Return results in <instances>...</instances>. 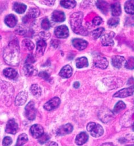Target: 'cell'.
<instances>
[{
    "mask_svg": "<svg viewBox=\"0 0 134 146\" xmlns=\"http://www.w3.org/2000/svg\"><path fill=\"white\" fill-rule=\"evenodd\" d=\"M20 48L17 41H12L4 51V59L7 63L16 66L19 63Z\"/></svg>",
    "mask_w": 134,
    "mask_h": 146,
    "instance_id": "obj_1",
    "label": "cell"
},
{
    "mask_svg": "<svg viewBox=\"0 0 134 146\" xmlns=\"http://www.w3.org/2000/svg\"><path fill=\"white\" fill-rule=\"evenodd\" d=\"M83 14L81 12L73 13L70 17V23L72 30L76 33L87 35H88L87 31L82 26V21Z\"/></svg>",
    "mask_w": 134,
    "mask_h": 146,
    "instance_id": "obj_2",
    "label": "cell"
},
{
    "mask_svg": "<svg viewBox=\"0 0 134 146\" xmlns=\"http://www.w3.org/2000/svg\"><path fill=\"white\" fill-rule=\"evenodd\" d=\"M14 94L13 87L5 81H0V95L5 101H9Z\"/></svg>",
    "mask_w": 134,
    "mask_h": 146,
    "instance_id": "obj_3",
    "label": "cell"
},
{
    "mask_svg": "<svg viewBox=\"0 0 134 146\" xmlns=\"http://www.w3.org/2000/svg\"><path fill=\"white\" fill-rule=\"evenodd\" d=\"M87 129L90 133L91 136L94 137H99L101 136L104 133V130L102 125L93 122L88 124Z\"/></svg>",
    "mask_w": 134,
    "mask_h": 146,
    "instance_id": "obj_4",
    "label": "cell"
},
{
    "mask_svg": "<svg viewBox=\"0 0 134 146\" xmlns=\"http://www.w3.org/2000/svg\"><path fill=\"white\" fill-rule=\"evenodd\" d=\"M25 115L26 117L29 120H35L36 116V109L35 104L33 101H30L25 108Z\"/></svg>",
    "mask_w": 134,
    "mask_h": 146,
    "instance_id": "obj_5",
    "label": "cell"
},
{
    "mask_svg": "<svg viewBox=\"0 0 134 146\" xmlns=\"http://www.w3.org/2000/svg\"><path fill=\"white\" fill-rule=\"evenodd\" d=\"M69 29L66 25H62L57 27L55 30V34L58 38L65 39L69 36Z\"/></svg>",
    "mask_w": 134,
    "mask_h": 146,
    "instance_id": "obj_6",
    "label": "cell"
},
{
    "mask_svg": "<svg viewBox=\"0 0 134 146\" xmlns=\"http://www.w3.org/2000/svg\"><path fill=\"white\" fill-rule=\"evenodd\" d=\"M115 36V33L113 32H110L106 34L101 36V42L104 46H113L114 45V42L113 38Z\"/></svg>",
    "mask_w": 134,
    "mask_h": 146,
    "instance_id": "obj_7",
    "label": "cell"
},
{
    "mask_svg": "<svg viewBox=\"0 0 134 146\" xmlns=\"http://www.w3.org/2000/svg\"><path fill=\"white\" fill-rule=\"evenodd\" d=\"M61 102L60 99L58 97H54L47 102L44 105V108L48 111H51L58 107Z\"/></svg>",
    "mask_w": 134,
    "mask_h": 146,
    "instance_id": "obj_8",
    "label": "cell"
},
{
    "mask_svg": "<svg viewBox=\"0 0 134 146\" xmlns=\"http://www.w3.org/2000/svg\"><path fill=\"white\" fill-rule=\"evenodd\" d=\"M134 93V85L130 86L127 88L123 89L116 93H115L113 96L114 97L118 98H125L129 96H132Z\"/></svg>",
    "mask_w": 134,
    "mask_h": 146,
    "instance_id": "obj_9",
    "label": "cell"
},
{
    "mask_svg": "<svg viewBox=\"0 0 134 146\" xmlns=\"http://www.w3.org/2000/svg\"><path fill=\"white\" fill-rule=\"evenodd\" d=\"M30 133L34 138L39 139L44 133V129L41 125L35 124L30 127Z\"/></svg>",
    "mask_w": 134,
    "mask_h": 146,
    "instance_id": "obj_10",
    "label": "cell"
},
{
    "mask_svg": "<svg viewBox=\"0 0 134 146\" xmlns=\"http://www.w3.org/2000/svg\"><path fill=\"white\" fill-rule=\"evenodd\" d=\"M18 129L17 123L14 119L9 120L7 124L5 132L9 134H16Z\"/></svg>",
    "mask_w": 134,
    "mask_h": 146,
    "instance_id": "obj_11",
    "label": "cell"
},
{
    "mask_svg": "<svg viewBox=\"0 0 134 146\" xmlns=\"http://www.w3.org/2000/svg\"><path fill=\"white\" fill-rule=\"evenodd\" d=\"M74 129V127L71 124L68 123L61 126L56 131V134L58 136H64L71 133Z\"/></svg>",
    "mask_w": 134,
    "mask_h": 146,
    "instance_id": "obj_12",
    "label": "cell"
},
{
    "mask_svg": "<svg viewBox=\"0 0 134 146\" xmlns=\"http://www.w3.org/2000/svg\"><path fill=\"white\" fill-rule=\"evenodd\" d=\"M93 63L96 67L101 69H105L108 66V62L107 59L100 56H98L95 58Z\"/></svg>",
    "mask_w": 134,
    "mask_h": 146,
    "instance_id": "obj_13",
    "label": "cell"
},
{
    "mask_svg": "<svg viewBox=\"0 0 134 146\" xmlns=\"http://www.w3.org/2000/svg\"><path fill=\"white\" fill-rule=\"evenodd\" d=\"M72 44L75 48H76L78 50L81 51L87 48L88 43L85 40H83L82 39L76 38L72 40Z\"/></svg>",
    "mask_w": 134,
    "mask_h": 146,
    "instance_id": "obj_14",
    "label": "cell"
},
{
    "mask_svg": "<svg viewBox=\"0 0 134 146\" xmlns=\"http://www.w3.org/2000/svg\"><path fill=\"white\" fill-rule=\"evenodd\" d=\"M72 73L73 70L72 67L70 65H66L61 68L59 75L63 78H69L72 76Z\"/></svg>",
    "mask_w": 134,
    "mask_h": 146,
    "instance_id": "obj_15",
    "label": "cell"
},
{
    "mask_svg": "<svg viewBox=\"0 0 134 146\" xmlns=\"http://www.w3.org/2000/svg\"><path fill=\"white\" fill-rule=\"evenodd\" d=\"M39 15L40 11L37 8H30L28 11L27 15L24 17L23 21L24 23H26L29 20L37 17Z\"/></svg>",
    "mask_w": 134,
    "mask_h": 146,
    "instance_id": "obj_16",
    "label": "cell"
},
{
    "mask_svg": "<svg viewBox=\"0 0 134 146\" xmlns=\"http://www.w3.org/2000/svg\"><path fill=\"white\" fill-rule=\"evenodd\" d=\"M28 94L25 92H21L17 96L15 100V105L16 106H21L24 105L27 100Z\"/></svg>",
    "mask_w": 134,
    "mask_h": 146,
    "instance_id": "obj_17",
    "label": "cell"
},
{
    "mask_svg": "<svg viewBox=\"0 0 134 146\" xmlns=\"http://www.w3.org/2000/svg\"><path fill=\"white\" fill-rule=\"evenodd\" d=\"M124 62L125 63V58L122 56L116 55L112 58V64L114 67L117 68H121Z\"/></svg>",
    "mask_w": 134,
    "mask_h": 146,
    "instance_id": "obj_18",
    "label": "cell"
},
{
    "mask_svg": "<svg viewBox=\"0 0 134 146\" xmlns=\"http://www.w3.org/2000/svg\"><path fill=\"white\" fill-rule=\"evenodd\" d=\"M52 20L56 23L63 22L65 20V15L63 12L60 11H55L52 15Z\"/></svg>",
    "mask_w": 134,
    "mask_h": 146,
    "instance_id": "obj_19",
    "label": "cell"
},
{
    "mask_svg": "<svg viewBox=\"0 0 134 146\" xmlns=\"http://www.w3.org/2000/svg\"><path fill=\"white\" fill-rule=\"evenodd\" d=\"M88 135L86 132H81L77 135L75 139V143L78 145H82L88 141Z\"/></svg>",
    "mask_w": 134,
    "mask_h": 146,
    "instance_id": "obj_20",
    "label": "cell"
},
{
    "mask_svg": "<svg viewBox=\"0 0 134 146\" xmlns=\"http://www.w3.org/2000/svg\"><path fill=\"white\" fill-rule=\"evenodd\" d=\"M24 72L26 76H32L37 73V70L30 64H26L23 68Z\"/></svg>",
    "mask_w": 134,
    "mask_h": 146,
    "instance_id": "obj_21",
    "label": "cell"
},
{
    "mask_svg": "<svg viewBox=\"0 0 134 146\" xmlns=\"http://www.w3.org/2000/svg\"><path fill=\"white\" fill-rule=\"evenodd\" d=\"M5 23L7 26L10 28L14 27L17 23L16 17L13 15H9L5 19Z\"/></svg>",
    "mask_w": 134,
    "mask_h": 146,
    "instance_id": "obj_22",
    "label": "cell"
},
{
    "mask_svg": "<svg viewBox=\"0 0 134 146\" xmlns=\"http://www.w3.org/2000/svg\"><path fill=\"white\" fill-rule=\"evenodd\" d=\"M3 74L5 77L11 80L15 78L17 76V72L12 68H7L4 69Z\"/></svg>",
    "mask_w": 134,
    "mask_h": 146,
    "instance_id": "obj_23",
    "label": "cell"
},
{
    "mask_svg": "<svg viewBox=\"0 0 134 146\" xmlns=\"http://www.w3.org/2000/svg\"><path fill=\"white\" fill-rule=\"evenodd\" d=\"M111 13L113 16H119L122 13L120 4L119 3H115L111 5Z\"/></svg>",
    "mask_w": 134,
    "mask_h": 146,
    "instance_id": "obj_24",
    "label": "cell"
},
{
    "mask_svg": "<svg viewBox=\"0 0 134 146\" xmlns=\"http://www.w3.org/2000/svg\"><path fill=\"white\" fill-rule=\"evenodd\" d=\"M47 47V43L44 40H40L37 43L36 53L39 55H43L45 52V48Z\"/></svg>",
    "mask_w": 134,
    "mask_h": 146,
    "instance_id": "obj_25",
    "label": "cell"
},
{
    "mask_svg": "<svg viewBox=\"0 0 134 146\" xmlns=\"http://www.w3.org/2000/svg\"><path fill=\"white\" fill-rule=\"evenodd\" d=\"M76 65L78 68L87 67L88 66V61L86 57L78 58L76 60Z\"/></svg>",
    "mask_w": 134,
    "mask_h": 146,
    "instance_id": "obj_26",
    "label": "cell"
},
{
    "mask_svg": "<svg viewBox=\"0 0 134 146\" xmlns=\"http://www.w3.org/2000/svg\"><path fill=\"white\" fill-rule=\"evenodd\" d=\"M124 9L127 13L134 15V1H127L124 5Z\"/></svg>",
    "mask_w": 134,
    "mask_h": 146,
    "instance_id": "obj_27",
    "label": "cell"
},
{
    "mask_svg": "<svg viewBox=\"0 0 134 146\" xmlns=\"http://www.w3.org/2000/svg\"><path fill=\"white\" fill-rule=\"evenodd\" d=\"M97 7L104 14L108 12L109 9L108 4L104 1H98L96 2Z\"/></svg>",
    "mask_w": 134,
    "mask_h": 146,
    "instance_id": "obj_28",
    "label": "cell"
},
{
    "mask_svg": "<svg viewBox=\"0 0 134 146\" xmlns=\"http://www.w3.org/2000/svg\"><path fill=\"white\" fill-rule=\"evenodd\" d=\"M26 6L24 4L21 3H15L13 5V9L14 11L19 13V14H22L24 13L26 10Z\"/></svg>",
    "mask_w": 134,
    "mask_h": 146,
    "instance_id": "obj_29",
    "label": "cell"
},
{
    "mask_svg": "<svg viewBox=\"0 0 134 146\" xmlns=\"http://www.w3.org/2000/svg\"><path fill=\"white\" fill-rule=\"evenodd\" d=\"M126 106L124 102L120 101L118 102L116 105L114 106V108L113 109V113L115 114H117L119 113L120 111H122L123 109L125 108Z\"/></svg>",
    "mask_w": 134,
    "mask_h": 146,
    "instance_id": "obj_30",
    "label": "cell"
},
{
    "mask_svg": "<svg viewBox=\"0 0 134 146\" xmlns=\"http://www.w3.org/2000/svg\"><path fill=\"white\" fill-rule=\"evenodd\" d=\"M28 140V136L26 133H22L18 137L17 143L15 146H22Z\"/></svg>",
    "mask_w": 134,
    "mask_h": 146,
    "instance_id": "obj_31",
    "label": "cell"
},
{
    "mask_svg": "<svg viewBox=\"0 0 134 146\" xmlns=\"http://www.w3.org/2000/svg\"><path fill=\"white\" fill-rule=\"evenodd\" d=\"M30 92L35 97H39L41 94V89L40 87L36 84H33L30 87Z\"/></svg>",
    "mask_w": 134,
    "mask_h": 146,
    "instance_id": "obj_32",
    "label": "cell"
},
{
    "mask_svg": "<svg viewBox=\"0 0 134 146\" xmlns=\"http://www.w3.org/2000/svg\"><path fill=\"white\" fill-rule=\"evenodd\" d=\"M60 4L66 9H72L76 7V2L75 1H61Z\"/></svg>",
    "mask_w": 134,
    "mask_h": 146,
    "instance_id": "obj_33",
    "label": "cell"
},
{
    "mask_svg": "<svg viewBox=\"0 0 134 146\" xmlns=\"http://www.w3.org/2000/svg\"><path fill=\"white\" fill-rule=\"evenodd\" d=\"M104 31V28L103 27H100L97 28L92 32V36L94 39H97V38L102 36V33Z\"/></svg>",
    "mask_w": 134,
    "mask_h": 146,
    "instance_id": "obj_34",
    "label": "cell"
},
{
    "mask_svg": "<svg viewBox=\"0 0 134 146\" xmlns=\"http://www.w3.org/2000/svg\"><path fill=\"white\" fill-rule=\"evenodd\" d=\"M124 66L126 68L129 70L134 69V57H130L125 62Z\"/></svg>",
    "mask_w": 134,
    "mask_h": 146,
    "instance_id": "obj_35",
    "label": "cell"
},
{
    "mask_svg": "<svg viewBox=\"0 0 134 146\" xmlns=\"http://www.w3.org/2000/svg\"><path fill=\"white\" fill-rule=\"evenodd\" d=\"M22 44L29 51H32L35 48V44L32 41L29 39H25L22 42Z\"/></svg>",
    "mask_w": 134,
    "mask_h": 146,
    "instance_id": "obj_36",
    "label": "cell"
},
{
    "mask_svg": "<svg viewBox=\"0 0 134 146\" xmlns=\"http://www.w3.org/2000/svg\"><path fill=\"white\" fill-rule=\"evenodd\" d=\"M119 23V19L118 17L111 18L108 21V25L112 27H115L117 26Z\"/></svg>",
    "mask_w": 134,
    "mask_h": 146,
    "instance_id": "obj_37",
    "label": "cell"
},
{
    "mask_svg": "<svg viewBox=\"0 0 134 146\" xmlns=\"http://www.w3.org/2000/svg\"><path fill=\"white\" fill-rule=\"evenodd\" d=\"M41 27L44 29L45 30H48L51 28V24L48 19L45 18L42 21Z\"/></svg>",
    "mask_w": 134,
    "mask_h": 146,
    "instance_id": "obj_38",
    "label": "cell"
},
{
    "mask_svg": "<svg viewBox=\"0 0 134 146\" xmlns=\"http://www.w3.org/2000/svg\"><path fill=\"white\" fill-rule=\"evenodd\" d=\"M49 139V136L46 133H43L38 139V141L40 144H44V143L47 142Z\"/></svg>",
    "mask_w": 134,
    "mask_h": 146,
    "instance_id": "obj_39",
    "label": "cell"
},
{
    "mask_svg": "<svg viewBox=\"0 0 134 146\" xmlns=\"http://www.w3.org/2000/svg\"><path fill=\"white\" fill-rule=\"evenodd\" d=\"M12 143V139L11 137L6 136L3 141V146H10Z\"/></svg>",
    "mask_w": 134,
    "mask_h": 146,
    "instance_id": "obj_40",
    "label": "cell"
},
{
    "mask_svg": "<svg viewBox=\"0 0 134 146\" xmlns=\"http://www.w3.org/2000/svg\"><path fill=\"white\" fill-rule=\"evenodd\" d=\"M39 76L40 77L43 78L44 80H46V81H49L50 80L49 75L45 71H42V72H40L39 74Z\"/></svg>",
    "mask_w": 134,
    "mask_h": 146,
    "instance_id": "obj_41",
    "label": "cell"
},
{
    "mask_svg": "<svg viewBox=\"0 0 134 146\" xmlns=\"http://www.w3.org/2000/svg\"><path fill=\"white\" fill-rule=\"evenodd\" d=\"M102 22H103V19L99 16L95 17L92 20V23L95 25H99L102 23Z\"/></svg>",
    "mask_w": 134,
    "mask_h": 146,
    "instance_id": "obj_42",
    "label": "cell"
},
{
    "mask_svg": "<svg viewBox=\"0 0 134 146\" xmlns=\"http://www.w3.org/2000/svg\"><path fill=\"white\" fill-rule=\"evenodd\" d=\"M40 37L41 38V40H46V39H48L51 36V34H49V33H45L44 32H41L40 33Z\"/></svg>",
    "mask_w": 134,
    "mask_h": 146,
    "instance_id": "obj_43",
    "label": "cell"
},
{
    "mask_svg": "<svg viewBox=\"0 0 134 146\" xmlns=\"http://www.w3.org/2000/svg\"><path fill=\"white\" fill-rule=\"evenodd\" d=\"M35 62V60L34 57L30 54L29 55H28V56L26 58V64H31V63H34Z\"/></svg>",
    "mask_w": 134,
    "mask_h": 146,
    "instance_id": "obj_44",
    "label": "cell"
},
{
    "mask_svg": "<svg viewBox=\"0 0 134 146\" xmlns=\"http://www.w3.org/2000/svg\"><path fill=\"white\" fill-rule=\"evenodd\" d=\"M41 3H43L45 5L48 6H53L55 3V1H43Z\"/></svg>",
    "mask_w": 134,
    "mask_h": 146,
    "instance_id": "obj_45",
    "label": "cell"
},
{
    "mask_svg": "<svg viewBox=\"0 0 134 146\" xmlns=\"http://www.w3.org/2000/svg\"><path fill=\"white\" fill-rule=\"evenodd\" d=\"M47 146H58V144L54 141H51L47 144Z\"/></svg>",
    "mask_w": 134,
    "mask_h": 146,
    "instance_id": "obj_46",
    "label": "cell"
},
{
    "mask_svg": "<svg viewBox=\"0 0 134 146\" xmlns=\"http://www.w3.org/2000/svg\"><path fill=\"white\" fill-rule=\"evenodd\" d=\"M100 146H115V145L112 143H106L103 144Z\"/></svg>",
    "mask_w": 134,
    "mask_h": 146,
    "instance_id": "obj_47",
    "label": "cell"
},
{
    "mask_svg": "<svg viewBox=\"0 0 134 146\" xmlns=\"http://www.w3.org/2000/svg\"><path fill=\"white\" fill-rule=\"evenodd\" d=\"M79 86H80V83L79 82H75L74 84V87L75 88H79Z\"/></svg>",
    "mask_w": 134,
    "mask_h": 146,
    "instance_id": "obj_48",
    "label": "cell"
},
{
    "mask_svg": "<svg viewBox=\"0 0 134 146\" xmlns=\"http://www.w3.org/2000/svg\"><path fill=\"white\" fill-rule=\"evenodd\" d=\"M132 129L134 131V123H133V124H132Z\"/></svg>",
    "mask_w": 134,
    "mask_h": 146,
    "instance_id": "obj_49",
    "label": "cell"
},
{
    "mask_svg": "<svg viewBox=\"0 0 134 146\" xmlns=\"http://www.w3.org/2000/svg\"><path fill=\"white\" fill-rule=\"evenodd\" d=\"M127 146H134V144H132V145H127Z\"/></svg>",
    "mask_w": 134,
    "mask_h": 146,
    "instance_id": "obj_50",
    "label": "cell"
},
{
    "mask_svg": "<svg viewBox=\"0 0 134 146\" xmlns=\"http://www.w3.org/2000/svg\"><path fill=\"white\" fill-rule=\"evenodd\" d=\"M1 36L0 35V40H1Z\"/></svg>",
    "mask_w": 134,
    "mask_h": 146,
    "instance_id": "obj_51",
    "label": "cell"
}]
</instances>
